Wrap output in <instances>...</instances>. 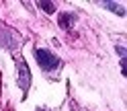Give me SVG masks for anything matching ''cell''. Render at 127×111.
I'll list each match as a JSON object with an SVG mask.
<instances>
[{
  "mask_svg": "<svg viewBox=\"0 0 127 111\" xmlns=\"http://www.w3.org/2000/svg\"><path fill=\"white\" fill-rule=\"evenodd\" d=\"M17 82L23 91H29V84H31V72H29V66L25 60H17Z\"/></svg>",
  "mask_w": 127,
  "mask_h": 111,
  "instance_id": "3957f363",
  "label": "cell"
},
{
  "mask_svg": "<svg viewBox=\"0 0 127 111\" xmlns=\"http://www.w3.org/2000/svg\"><path fill=\"white\" fill-rule=\"evenodd\" d=\"M76 21H78V17H76L74 12H62L60 19H58V23H60L62 29H72L76 25Z\"/></svg>",
  "mask_w": 127,
  "mask_h": 111,
  "instance_id": "277c9868",
  "label": "cell"
},
{
  "mask_svg": "<svg viewBox=\"0 0 127 111\" xmlns=\"http://www.w3.org/2000/svg\"><path fill=\"white\" fill-rule=\"evenodd\" d=\"M37 4H39V8H41V10L49 12V14H51V12H55V6H53V4L49 2V0H39Z\"/></svg>",
  "mask_w": 127,
  "mask_h": 111,
  "instance_id": "8992f818",
  "label": "cell"
},
{
  "mask_svg": "<svg viewBox=\"0 0 127 111\" xmlns=\"http://www.w3.org/2000/svg\"><path fill=\"white\" fill-rule=\"evenodd\" d=\"M37 111H47V109H37Z\"/></svg>",
  "mask_w": 127,
  "mask_h": 111,
  "instance_id": "ba28073f",
  "label": "cell"
},
{
  "mask_svg": "<svg viewBox=\"0 0 127 111\" xmlns=\"http://www.w3.org/2000/svg\"><path fill=\"white\" fill-rule=\"evenodd\" d=\"M100 6H105V8H109V10H113V12H117L119 17H123V14H125V8H123L121 4L109 2V0H102V2H100Z\"/></svg>",
  "mask_w": 127,
  "mask_h": 111,
  "instance_id": "5b68a950",
  "label": "cell"
},
{
  "mask_svg": "<svg viewBox=\"0 0 127 111\" xmlns=\"http://www.w3.org/2000/svg\"><path fill=\"white\" fill-rule=\"evenodd\" d=\"M35 60H37V64L41 66L45 72H51V70L60 68V64H62V60L55 54H51L49 50H41V47L35 50Z\"/></svg>",
  "mask_w": 127,
  "mask_h": 111,
  "instance_id": "6da1fadb",
  "label": "cell"
},
{
  "mask_svg": "<svg viewBox=\"0 0 127 111\" xmlns=\"http://www.w3.org/2000/svg\"><path fill=\"white\" fill-rule=\"evenodd\" d=\"M117 54H119V58L125 60V47L123 45H117Z\"/></svg>",
  "mask_w": 127,
  "mask_h": 111,
  "instance_id": "52a82bcc",
  "label": "cell"
},
{
  "mask_svg": "<svg viewBox=\"0 0 127 111\" xmlns=\"http://www.w3.org/2000/svg\"><path fill=\"white\" fill-rule=\"evenodd\" d=\"M21 43H23V37L17 33V31L6 27V25H0V45L6 47L8 52H14Z\"/></svg>",
  "mask_w": 127,
  "mask_h": 111,
  "instance_id": "7a4b0ae2",
  "label": "cell"
}]
</instances>
